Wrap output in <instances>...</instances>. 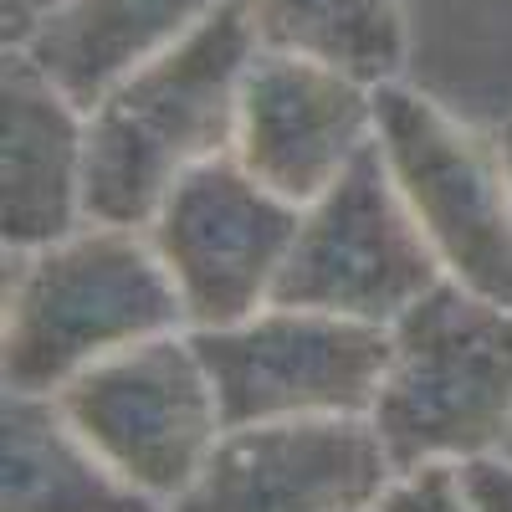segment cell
Here are the masks:
<instances>
[{
    "instance_id": "6da1fadb",
    "label": "cell",
    "mask_w": 512,
    "mask_h": 512,
    "mask_svg": "<svg viewBox=\"0 0 512 512\" xmlns=\"http://www.w3.org/2000/svg\"><path fill=\"white\" fill-rule=\"evenodd\" d=\"M262 52L241 0L88 108V221L149 226L190 169L231 154L236 103Z\"/></svg>"
},
{
    "instance_id": "7a4b0ae2",
    "label": "cell",
    "mask_w": 512,
    "mask_h": 512,
    "mask_svg": "<svg viewBox=\"0 0 512 512\" xmlns=\"http://www.w3.org/2000/svg\"><path fill=\"white\" fill-rule=\"evenodd\" d=\"M185 303L144 226L82 221L77 231L11 251L0 369L16 395H57L118 349L180 333Z\"/></svg>"
},
{
    "instance_id": "3957f363",
    "label": "cell",
    "mask_w": 512,
    "mask_h": 512,
    "mask_svg": "<svg viewBox=\"0 0 512 512\" xmlns=\"http://www.w3.org/2000/svg\"><path fill=\"white\" fill-rule=\"evenodd\" d=\"M369 420L400 472L507 451L512 303L441 277L390 323V364Z\"/></svg>"
},
{
    "instance_id": "277c9868",
    "label": "cell",
    "mask_w": 512,
    "mask_h": 512,
    "mask_svg": "<svg viewBox=\"0 0 512 512\" xmlns=\"http://www.w3.org/2000/svg\"><path fill=\"white\" fill-rule=\"evenodd\" d=\"M374 144L441 272L512 303V175L502 144L405 82L374 93Z\"/></svg>"
},
{
    "instance_id": "5b68a950",
    "label": "cell",
    "mask_w": 512,
    "mask_h": 512,
    "mask_svg": "<svg viewBox=\"0 0 512 512\" xmlns=\"http://www.w3.org/2000/svg\"><path fill=\"white\" fill-rule=\"evenodd\" d=\"M57 405L118 477L164 507L190 492L226 436L216 384L190 328L144 338L82 369L67 390H57Z\"/></svg>"
},
{
    "instance_id": "8992f818",
    "label": "cell",
    "mask_w": 512,
    "mask_h": 512,
    "mask_svg": "<svg viewBox=\"0 0 512 512\" xmlns=\"http://www.w3.org/2000/svg\"><path fill=\"white\" fill-rule=\"evenodd\" d=\"M441 277L446 272L400 200L379 144H369L318 200L303 205L272 303L390 328Z\"/></svg>"
},
{
    "instance_id": "52a82bcc",
    "label": "cell",
    "mask_w": 512,
    "mask_h": 512,
    "mask_svg": "<svg viewBox=\"0 0 512 512\" xmlns=\"http://www.w3.org/2000/svg\"><path fill=\"white\" fill-rule=\"evenodd\" d=\"M195 349L210 369L226 425L369 415L390 364V328L267 303L241 323L200 328Z\"/></svg>"
},
{
    "instance_id": "ba28073f",
    "label": "cell",
    "mask_w": 512,
    "mask_h": 512,
    "mask_svg": "<svg viewBox=\"0 0 512 512\" xmlns=\"http://www.w3.org/2000/svg\"><path fill=\"white\" fill-rule=\"evenodd\" d=\"M303 205L262 185L236 154H221L164 195L144 226L175 282L190 333L251 318L277 297V277Z\"/></svg>"
},
{
    "instance_id": "9c48e42d",
    "label": "cell",
    "mask_w": 512,
    "mask_h": 512,
    "mask_svg": "<svg viewBox=\"0 0 512 512\" xmlns=\"http://www.w3.org/2000/svg\"><path fill=\"white\" fill-rule=\"evenodd\" d=\"M395 477L369 415L226 425L169 512H379Z\"/></svg>"
},
{
    "instance_id": "30bf717a",
    "label": "cell",
    "mask_w": 512,
    "mask_h": 512,
    "mask_svg": "<svg viewBox=\"0 0 512 512\" xmlns=\"http://www.w3.org/2000/svg\"><path fill=\"white\" fill-rule=\"evenodd\" d=\"M369 82L328 62L262 47L246 67L231 154L282 200H318L374 144Z\"/></svg>"
},
{
    "instance_id": "8fae6325",
    "label": "cell",
    "mask_w": 512,
    "mask_h": 512,
    "mask_svg": "<svg viewBox=\"0 0 512 512\" xmlns=\"http://www.w3.org/2000/svg\"><path fill=\"white\" fill-rule=\"evenodd\" d=\"M6 154H0V221L6 251L47 246L88 221V108L31 62L6 47Z\"/></svg>"
},
{
    "instance_id": "7c38bea8",
    "label": "cell",
    "mask_w": 512,
    "mask_h": 512,
    "mask_svg": "<svg viewBox=\"0 0 512 512\" xmlns=\"http://www.w3.org/2000/svg\"><path fill=\"white\" fill-rule=\"evenodd\" d=\"M226 6L231 0H62L21 52H31L62 93L93 108L113 82L180 47Z\"/></svg>"
},
{
    "instance_id": "4fadbf2b",
    "label": "cell",
    "mask_w": 512,
    "mask_h": 512,
    "mask_svg": "<svg viewBox=\"0 0 512 512\" xmlns=\"http://www.w3.org/2000/svg\"><path fill=\"white\" fill-rule=\"evenodd\" d=\"M6 492L0 512H169L82 441L57 395L6 390Z\"/></svg>"
},
{
    "instance_id": "5bb4252c",
    "label": "cell",
    "mask_w": 512,
    "mask_h": 512,
    "mask_svg": "<svg viewBox=\"0 0 512 512\" xmlns=\"http://www.w3.org/2000/svg\"><path fill=\"white\" fill-rule=\"evenodd\" d=\"M256 41L349 72L369 88L400 82L405 6L400 0H241Z\"/></svg>"
},
{
    "instance_id": "9a60e30c",
    "label": "cell",
    "mask_w": 512,
    "mask_h": 512,
    "mask_svg": "<svg viewBox=\"0 0 512 512\" xmlns=\"http://www.w3.org/2000/svg\"><path fill=\"white\" fill-rule=\"evenodd\" d=\"M379 512H477L472 492H466L461 466L431 461V466H410L390 482Z\"/></svg>"
},
{
    "instance_id": "2e32d148",
    "label": "cell",
    "mask_w": 512,
    "mask_h": 512,
    "mask_svg": "<svg viewBox=\"0 0 512 512\" xmlns=\"http://www.w3.org/2000/svg\"><path fill=\"white\" fill-rule=\"evenodd\" d=\"M461 477H466V492H472L477 512H512V456L507 451L466 461Z\"/></svg>"
},
{
    "instance_id": "e0dca14e",
    "label": "cell",
    "mask_w": 512,
    "mask_h": 512,
    "mask_svg": "<svg viewBox=\"0 0 512 512\" xmlns=\"http://www.w3.org/2000/svg\"><path fill=\"white\" fill-rule=\"evenodd\" d=\"M62 0H6V47H21V41L47 21Z\"/></svg>"
},
{
    "instance_id": "ac0fdd59",
    "label": "cell",
    "mask_w": 512,
    "mask_h": 512,
    "mask_svg": "<svg viewBox=\"0 0 512 512\" xmlns=\"http://www.w3.org/2000/svg\"><path fill=\"white\" fill-rule=\"evenodd\" d=\"M497 144H502V159H507V175H512V123L497 134Z\"/></svg>"
}]
</instances>
